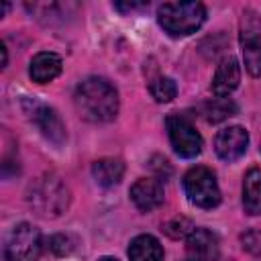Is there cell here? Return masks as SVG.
I'll return each mask as SVG.
<instances>
[{
  "mask_svg": "<svg viewBox=\"0 0 261 261\" xmlns=\"http://www.w3.org/2000/svg\"><path fill=\"white\" fill-rule=\"evenodd\" d=\"M75 108L82 118L90 122H108L118 114V92L116 88L98 75L86 77L77 84L73 94Z\"/></svg>",
  "mask_w": 261,
  "mask_h": 261,
  "instance_id": "obj_1",
  "label": "cell"
},
{
  "mask_svg": "<svg viewBox=\"0 0 261 261\" xmlns=\"http://www.w3.org/2000/svg\"><path fill=\"white\" fill-rule=\"evenodd\" d=\"M206 20V8L202 2L184 0V2H163L157 8L159 27L171 37H188L196 33Z\"/></svg>",
  "mask_w": 261,
  "mask_h": 261,
  "instance_id": "obj_2",
  "label": "cell"
},
{
  "mask_svg": "<svg viewBox=\"0 0 261 261\" xmlns=\"http://www.w3.org/2000/svg\"><path fill=\"white\" fill-rule=\"evenodd\" d=\"M31 208L43 218H57L69 206V188L53 173L37 177L27 194Z\"/></svg>",
  "mask_w": 261,
  "mask_h": 261,
  "instance_id": "obj_3",
  "label": "cell"
},
{
  "mask_svg": "<svg viewBox=\"0 0 261 261\" xmlns=\"http://www.w3.org/2000/svg\"><path fill=\"white\" fill-rule=\"evenodd\" d=\"M184 190L188 200L198 208L210 210L220 204V188L216 175L204 165H196L184 175Z\"/></svg>",
  "mask_w": 261,
  "mask_h": 261,
  "instance_id": "obj_4",
  "label": "cell"
},
{
  "mask_svg": "<svg viewBox=\"0 0 261 261\" xmlns=\"http://www.w3.org/2000/svg\"><path fill=\"white\" fill-rule=\"evenodd\" d=\"M41 251H43L41 232L29 222H20L12 226L4 239L6 261H37Z\"/></svg>",
  "mask_w": 261,
  "mask_h": 261,
  "instance_id": "obj_5",
  "label": "cell"
},
{
  "mask_svg": "<svg viewBox=\"0 0 261 261\" xmlns=\"http://www.w3.org/2000/svg\"><path fill=\"white\" fill-rule=\"evenodd\" d=\"M239 41L243 49L245 67L253 77L261 75V16L245 8L239 22Z\"/></svg>",
  "mask_w": 261,
  "mask_h": 261,
  "instance_id": "obj_6",
  "label": "cell"
},
{
  "mask_svg": "<svg viewBox=\"0 0 261 261\" xmlns=\"http://www.w3.org/2000/svg\"><path fill=\"white\" fill-rule=\"evenodd\" d=\"M22 108H24L29 120L39 128V133L49 143H53L55 147L63 145V141H65V124H63V120H61V116L57 114L55 108H51L47 104H41L37 100H31V98L22 100Z\"/></svg>",
  "mask_w": 261,
  "mask_h": 261,
  "instance_id": "obj_7",
  "label": "cell"
},
{
  "mask_svg": "<svg viewBox=\"0 0 261 261\" xmlns=\"http://www.w3.org/2000/svg\"><path fill=\"white\" fill-rule=\"evenodd\" d=\"M167 126V135H169V143L173 147V151L179 157L192 159L196 155H200L202 151V137L200 133L194 128V124L179 114H169L165 120Z\"/></svg>",
  "mask_w": 261,
  "mask_h": 261,
  "instance_id": "obj_8",
  "label": "cell"
},
{
  "mask_svg": "<svg viewBox=\"0 0 261 261\" xmlns=\"http://www.w3.org/2000/svg\"><path fill=\"white\" fill-rule=\"evenodd\" d=\"M249 147V133L243 126H226L222 130H218L216 139H214V151L222 161H237L245 155Z\"/></svg>",
  "mask_w": 261,
  "mask_h": 261,
  "instance_id": "obj_9",
  "label": "cell"
},
{
  "mask_svg": "<svg viewBox=\"0 0 261 261\" xmlns=\"http://www.w3.org/2000/svg\"><path fill=\"white\" fill-rule=\"evenodd\" d=\"M220 245L214 232L208 228H194L186 239V259L184 261H216Z\"/></svg>",
  "mask_w": 261,
  "mask_h": 261,
  "instance_id": "obj_10",
  "label": "cell"
},
{
  "mask_svg": "<svg viewBox=\"0 0 261 261\" xmlns=\"http://www.w3.org/2000/svg\"><path fill=\"white\" fill-rule=\"evenodd\" d=\"M165 192L157 177H141L130 186V200L141 212H151L163 204Z\"/></svg>",
  "mask_w": 261,
  "mask_h": 261,
  "instance_id": "obj_11",
  "label": "cell"
},
{
  "mask_svg": "<svg viewBox=\"0 0 261 261\" xmlns=\"http://www.w3.org/2000/svg\"><path fill=\"white\" fill-rule=\"evenodd\" d=\"M239 82H241V65H239L237 57L228 55L216 67V73L212 77V92H214V96L224 98L237 90Z\"/></svg>",
  "mask_w": 261,
  "mask_h": 261,
  "instance_id": "obj_12",
  "label": "cell"
},
{
  "mask_svg": "<svg viewBox=\"0 0 261 261\" xmlns=\"http://www.w3.org/2000/svg\"><path fill=\"white\" fill-rule=\"evenodd\" d=\"M61 57L53 51H41L37 53L33 59H31V65H29V75L33 82L37 84H47L51 80H55L59 73H61Z\"/></svg>",
  "mask_w": 261,
  "mask_h": 261,
  "instance_id": "obj_13",
  "label": "cell"
},
{
  "mask_svg": "<svg viewBox=\"0 0 261 261\" xmlns=\"http://www.w3.org/2000/svg\"><path fill=\"white\" fill-rule=\"evenodd\" d=\"M130 261H163V247L153 234H139L128 245Z\"/></svg>",
  "mask_w": 261,
  "mask_h": 261,
  "instance_id": "obj_14",
  "label": "cell"
},
{
  "mask_svg": "<svg viewBox=\"0 0 261 261\" xmlns=\"http://www.w3.org/2000/svg\"><path fill=\"white\" fill-rule=\"evenodd\" d=\"M243 206L251 216L261 214V169L253 167L243 179Z\"/></svg>",
  "mask_w": 261,
  "mask_h": 261,
  "instance_id": "obj_15",
  "label": "cell"
},
{
  "mask_svg": "<svg viewBox=\"0 0 261 261\" xmlns=\"http://www.w3.org/2000/svg\"><path fill=\"white\" fill-rule=\"evenodd\" d=\"M92 175H94V179H96L98 186L112 188V186L120 184V179L124 175V165H122L120 159L104 157V159H98L92 165Z\"/></svg>",
  "mask_w": 261,
  "mask_h": 261,
  "instance_id": "obj_16",
  "label": "cell"
},
{
  "mask_svg": "<svg viewBox=\"0 0 261 261\" xmlns=\"http://www.w3.org/2000/svg\"><path fill=\"white\" fill-rule=\"evenodd\" d=\"M234 114H237V104L228 98H212L202 104V116L208 122H220Z\"/></svg>",
  "mask_w": 261,
  "mask_h": 261,
  "instance_id": "obj_17",
  "label": "cell"
},
{
  "mask_svg": "<svg viewBox=\"0 0 261 261\" xmlns=\"http://www.w3.org/2000/svg\"><path fill=\"white\" fill-rule=\"evenodd\" d=\"M149 92L157 102H171L177 94V86L171 77L167 75H157L151 84H149Z\"/></svg>",
  "mask_w": 261,
  "mask_h": 261,
  "instance_id": "obj_18",
  "label": "cell"
},
{
  "mask_svg": "<svg viewBox=\"0 0 261 261\" xmlns=\"http://www.w3.org/2000/svg\"><path fill=\"white\" fill-rule=\"evenodd\" d=\"M163 230H165V234L171 237V239H188V237L192 234V230H194V224H192V220L186 218V216H175V218H171L169 222H165Z\"/></svg>",
  "mask_w": 261,
  "mask_h": 261,
  "instance_id": "obj_19",
  "label": "cell"
},
{
  "mask_svg": "<svg viewBox=\"0 0 261 261\" xmlns=\"http://www.w3.org/2000/svg\"><path fill=\"white\" fill-rule=\"evenodd\" d=\"M49 249L57 255V257H65L75 249V239L69 234H53L49 239Z\"/></svg>",
  "mask_w": 261,
  "mask_h": 261,
  "instance_id": "obj_20",
  "label": "cell"
},
{
  "mask_svg": "<svg viewBox=\"0 0 261 261\" xmlns=\"http://www.w3.org/2000/svg\"><path fill=\"white\" fill-rule=\"evenodd\" d=\"M241 245L251 255H261V230L249 228L241 234Z\"/></svg>",
  "mask_w": 261,
  "mask_h": 261,
  "instance_id": "obj_21",
  "label": "cell"
},
{
  "mask_svg": "<svg viewBox=\"0 0 261 261\" xmlns=\"http://www.w3.org/2000/svg\"><path fill=\"white\" fill-rule=\"evenodd\" d=\"M143 6H149V4H145V2H141V4H137V2H130V4H120V2H116V4H114V8H118V10H137V8H143Z\"/></svg>",
  "mask_w": 261,
  "mask_h": 261,
  "instance_id": "obj_22",
  "label": "cell"
},
{
  "mask_svg": "<svg viewBox=\"0 0 261 261\" xmlns=\"http://www.w3.org/2000/svg\"><path fill=\"white\" fill-rule=\"evenodd\" d=\"M0 51H2V67H6V63H8V53H6V47H4V43L0 45Z\"/></svg>",
  "mask_w": 261,
  "mask_h": 261,
  "instance_id": "obj_23",
  "label": "cell"
},
{
  "mask_svg": "<svg viewBox=\"0 0 261 261\" xmlns=\"http://www.w3.org/2000/svg\"><path fill=\"white\" fill-rule=\"evenodd\" d=\"M6 10H8V4H2V6H0V16H4Z\"/></svg>",
  "mask_w": 261,
  "mask_h": 261,
  "instance_id": "obj_24",
  "label": "cell"
},
{
  "mask_svg": "<svg viewBox=\"0 0 261 261\" xmlns=\"http://www.w3.org/2000/svg\"><path fill=\"white\" fill-rule=\"evenodd\" d=\"M98 261H118V259H114V257H100Z\"/></svg>",
  "mask_w": 261,
  "mask_h": 261,
  "instance_id": "obj_25",
  "label": "cell"
}]
</instances>
